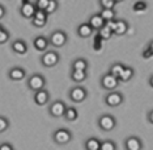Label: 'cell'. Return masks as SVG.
I'll return each instance as SVG.
<instances>
[{
	"label": "cell",
	"mask_w": 153,
	"mask_h": 150,
	"mask_svg": "<svg viewBox=\"0 0 153 150\" xmlns=\"http://www.w3.org/2000/svg\"><path fill=\"white\" fill-rule=\"evenodd\" d=\"M120 81L119 78H118L117 75L111 74V72H106V74L102 75V78H101V87H102L103 90H106V91H113V90L118 88V86L120 84Z\"/></svg>",
	"instance_id": "obj_1"
},
{
	"label": "cell",
	"mask_w": 153,
	"mask_h": 150,
	"mask_svg": "<svg viewBox=\"0 0 153 150\" xmlns=\"http://www.w3.org/2000/svg\"><path fill=\"white\" fill-rule=\"evenodd\" d=\"M27 88L30 90V91L36 92V91H39V90L45 88V86H46V78L42 75V74H38V72H36V74L30 75L29 78H27Z\"/></svg>",
	"instance_id": "obj_2"
},
{
	"label": "cell",
	"mask_w": 153,
	"mask_h": 150,
	"mask_svg": "<svg viewBox=\"0 0 153 150\" xmlns=\"http://www.w3.org/2000/svg\"><path fill=\"white\" fill-rule=\"evenodd\" d=\"M59 61H60V55L55 50H46L41 55V63L45 67H54L59 63Z\"/></svg>",
	"instance_id": "obj_3"
},
{
	"label": "cell",
	"mask_w": 153,
	"mask_h": 150,
	"mask_svg": "<svg viewBox=\"0 0 153 150\" xmlns=\"http://www.w3.org/2000/svg\"><path fill=\"white\" fill-rule=\"evenodd\" d=\"M53 139L56 145H67L72 139V133L65 128H59L53 133Z\"/></svg>",
	"instance_id": "obj_4"
},
{
	"label": "cell",
	"mask_w": 153,
	"mask_h": 150,
	"mask_svg": "<svg viewBox=\"0 0 153 150\" xmlns=\"http://www.w3.org/2000/svg\"><path fill=\"white\" fill-rule=\"evenodd\" d=\"M48 40H50V45H53L54 47H63L68 41V36L64 30L58 29V30H54L50 34Z\"/></svg>",
	"instance_id": "obj_5"
},
{
	"label": "cell",
	"mask_w": 153,
	"mask_h": 150,
	"mask_svg": "<svg viewBox=\"0 0 153 150\" xmlns=\"http://www.w3.org/2000/svg\"><path fill=\"white\" fill-rule=\"evenodd\" d=\"M68 97L72 103H82L88 97V91L82 86H75L74 88H71Z\"/></svg>",
	"instance_id": "obj_6"
},
{
	"label": "cell",
	"mask_w": 153,
	"mask_h": 150,
	"mask_svg": "<svg viewBox=\"0 0 153 150\" xmlns=\"http://www.w3.org/2000/svg\"><path fill=\"white\" fill-rule=\"evenodd\" d=\"M98 127L103 132H111L114 128L117 127V120L111 115H101L98 117Z\"/></svg>",
	"instance_id": "obj_7"
},
{
	"label": "cell",
	"mask_w": 153,
	"mask_h": 150,
	"mask_svg": "<svg viewBox=\"0 0 153 150\" xmlns=\"http://www.w3.org/2000/svg\"><path fill=\"white\" fill-rule=\"evenodd\" d=\"M67 106H65L64 102H62V100H55L50 104V107H48V113H50V116H53L55 118H59V117H64V113L65 111H67Z\"/></svg>",
	"instance_id": "obj_8"
},
{
	"label": "cell",
	"mask_w": 153,
	"mask_h": 150,
	"mask_svg": "<svg viewBox=\"0 0 153 150\" xmlns=\"http://www.w3.org/2000/svg\"><path fill=\"white\" fill-rule=\"evenodd\" d=\"M123 100H124L123 93L119 92V91H115V90L109 91V93H106V96H105V104L111 107V108L119 107L120 104L123 103Z\"/></svg>",
	"instance_id": "obj_9"
},
{
	"label": "cell",
	"mask_w": 153,
	"mask_h": 150,
	"mask_svg": "<svg viewBox=\"0 0 153 150\" xmlns=\"http://www.w3.org/2000/svg\"><path fill=\"white\" fill-rule=\"evenodd\" d=\"M36 12H37L36 3H32V2L22 3L21 8H20V15H21L24 19H27V20H32L34 15H36Z\"/></svg>",
	"instance_id": "obj_10"
},
{
	"label": "cell",
	"mask_w": 153,
	"mask_h": 150,
	"mask_svg": "<svg viewBox=\"0 0 153 150\" xmlns=\"http://www.w3.org/2000/svg\"><path fill=\"white\" fill-rule=\"evenodd\" d=\"M47 17H48V13L45 9H37L36 15L32 19V24L36 28H43L47 24Z\"/></svg>",
	"instance_id": "obj_11"
},
{
	"label": "cell",
	"mask_w": 153,
	"mask_h": 150,
	"mask_svg": "<svg viewBox=\"0 0 153 150\" xmlns=\"http://www.w3.org/2000/svg\"><path fill=\"white\" fill-rule=\"evenodd\" d=\"M124 148H126V150H141L143 142L136 136H130L124 141Z\"/></svg>",
	"instance_id": "obj_12"
},
{
	"label": "cell",
	"mask_w": 153,
	"mask_h": 150,
	"mask_svg": "<svg viewBox=\"0 0 153 150\" xmlns=\"http://www.w3.org/2000/svg\"><path fill=\"white\" fill-rule=\"evenodd\" d=\"M34 102L37 106H45L50 102V92L46 88H42L39 91L34 92Z\"/></svg>",
	"instance_id": "obj_13"
},
{
	"label": "cell",
	"mask_w": 153,
	"mask_h": 150,
	"mask_svg": "<svg viewBox=\"0 0 153 150\" xmlns=\"http://www.w3.org/2000/svg\"><path fill=\"white\" fill-rule=\"evenodd\" d=\"M88 23L92 25V28L94 30H98L101 29V28H103L106 25V21H105V19H103L102 16H101V13H94V15H92L89 17V20H88Z\"/></svg>",
	"instance_id": "obj_14"
},
{
	"label": "cell",
	"mask_w": 153,
	"mask_h": 150,
	"mask_svg": "<svg viewBox=\"0 0 153 150\" xmlns=\"http://www.w3.org/2000/svg\"><path fill=\"white\" fill-rule=\"evenodd\" d=\"M26 76V71L22 67H12L8 71V78L13 82H20Z\"/></svg>",
	"instance_id": "obj_15"
},
{
	"label": "cell",
	"mask_w": 153,
	"mask_h": 150,
	"mask_svg": "<svg viewBox=\"0 0 153 150\" xmlns=\"http://www.w3.org/2000/svg\"><path fill=\"white\" fill-rule=\"evenodd\" d=\"M33 45H34V47H36L38 51H46L48 45H50V40L46 38L45 36H37L33 40Z\"/></svg>",
	"instance_id": "obj_16"
},
{
	"label": "cell",
	"mask_w": 153,
	"mask_h": 150,
	"mask_svg": "<svg viewBox=\"0 0 153 150\" xmlns=\"http://www.w3.org/2000/svg\"><path fill=\"white\" fill-rule=\"evenodd\" d=\"M77 34H79V37H81V38H88L90 37L93 34V32H94V29L92 28V25H90L89 23H82V24H80V25L77 26Z\"/></svg>",
	"instance_id": "obj_17"
},
{
	"label": "cell",
	"mask_w": 153,
	"mask_h": 150,
	"mask_svg": "<svg viewBox=\"0 0 153 150\" xmlns=\"http://www.w3.org/2000/svg\"><path fill=\"white\" fill-rule=\"evenodd\" d=\"M11 47H12V50L15 51L16 54H19V55H24V54L27 53V45H26L25 41H22V40L13 41Z\"/></svg>",
	"instance_id": "obj_18"
},
{
	"label": "cell",
	"mask_w": 153,
	"mask_h": 150,
	"mask_svg": "<svg viewBox=\"0 0 153 150\" xmlns=\"http://www.w3.org/2000/svg\"><path fill=\"white\" fill-rule=\"evenodd\" d=\"M128 28H130V25H128V23L126 20H123V19L117 20L114 34H115V36H124V34L128 32Z\"/></svg>",
	"instance_id": "obj_19"
},
{
	"label": "cell",
	"mask_w": 153,
	"mask_h": 150,
	"mask_svg": "<svg viewBox=\"0 0 153 150\" xmlns=\"http://www.w3.org/2000/svg\"><path fill=\"white\" fill-rule=\"evenodd\" d=\"M88 78V72L84 70H72L71 71V79L75 83H82Z\"/></svg>",
	"instance_id": "obj_20"
},
{
	"label": "cell",
	"mask_w": 153,
	"mask_h": 150,
	"mask_svg": "<svg viewBox=\"0 0 153 150\" xmlns=\"http://www.w3.org/2000/svg\"><path fill=\"white\" fill-rule=\"evenodd\" d=\"M134 75H135V70L132 69V67H124L123 69V71L120 72V75L118 76L119 78V81L120 82H123V83H126V82H130L132 78H134Z\"/></svg>",
	"instance_id": "obj_21"
},
{
	"label": "cell",
	"mask_w": 153,
	"mask_h": 150,
	"mask_svg": "<svg viewBox=\"0 0 153 150\" xmlns=\"http://www.w3.org/2000/svg\"><path fill=\"white\" fill-rule=\"evenodd\" d=\"M72 70H84V71H88V67H89V63L88 61L84 58H76L71 65Z\"/></svg>",
	"instance_id": "obj_22"
},
{
	"label": "cell",
	"mask_w": 153,
	"mask_h": 150,
	"mask_svg": "<svg viewBox=\"0 0 153 150\" xmlns=\"http://www.w3.org/2000/svg\"><path fill=\"white\" fill-rule=\"evenodd\" d=\"M101 148V141L96 137H89L85 141V149L86 150H100Z\"/></svg>",
	"instance_id": "obj_23"
},
{
	"label": "cell",
	"mask_w": 153,
	"mask_h": 150,
	"mask_svg": "<svg viewBox=\"0 0 153 150\" xmlns=\"http://www.w3.org/2000/svg\"><path fill=\"white\" fill-rule=\"evenodd\" d=\"M64 118L69 123H72V121H76L79 118V111L76 109L75 107H68L67 111H65L64 113Z\"/></svg>",
	"instance_id": "obj_24"
},
{
	"label": "cell",
	"mask_w": 153,
	"mask_h": 150,
	"mask_svg": "<svg viewBox=\"0 0 153 150\" xmlns=\"http://www.w3.org/2000/svg\"><path fill=\"white\" fill-rule=\"evenodd\" d=\"M101 16L105 19V21H111V20H115L117 19V12L113 9H106V8H102L101 9Z\"/></svg>",
	"instance_id": "obj_25"
},
{
	"label": "cell",
	"mask_w": 153,
	"mask_h": 150,
	"mask_svg": "<svg viewBox=\"0 0 153 150\" xmlns=\"http://www.w3.org/2000/svg\"><path fill=\"white\" fill-rule=\"evenodd\" d=\"M97 33L100 34V36H101V38H102L103 41H107V40H110V38H111V36H113V34H114V32H113V30H111L109 26H106V25L103 26V28H101V29H100V30H98V32H97Z\"/></svg>",
	"instance_id": "obj_26"
},
{
	"label": "cell",
	"mask_w": 153,
	"mask_h": 150,
	"mask_svg": "<svg viewBox=\"0 0 153 150\" xmlns=\"http://www.w3.org/2000/svg\"><path fill=\"white\" fill-rule=\"evenodd\" d=\"M126 67L122 62H115V63H113L110 66V70L109 71L111 72V74H114V75H117V76H119L120 75V72L123 71V69Z\"/></svg>",
	"instance_id": "obj_27"
},
{
	"label": "cell",
	"mask_w": 153,
	"mask_h": 150,
	"mask_svg": "<svg viewBox=\"0 0 153 150\" xmlns=\"http://www.w3.org/2000/svg\"><path fill=\"white\" fill-rule=\"evenodd\" d=\"M132 9H134V12H144L148 9V4L145 2H143V0H139L134 4Z\"/></svg>",
	"instance_id": "obj_28"
},
{
	"label": "cell",
	"mask_w": 153,
	"mask_h": 150,
	"mask_svg": "<svg viewBox=\"0 0 153 150\" xmlns=\"http://www.w3.org/2000/svg\"><path fill=\"white\" fill-rule=\"evenodd\" d=\"M100 150H117V144L114 141H110V139H107V141L101 142Z\"/></svg>",
	"instance_id": "obj_29"
},
{
	"label": "cell",
	"mask_w": 153,
	"mask_h": 150,
	"mask_svg": "<svg viewBox=\"0 0 153 150\" xmlns=\"http://www.w3.org/2000/svg\"><path fill=\"white\" fill-rule=\"evenodd\" d=\"M58 8H59L58 0H50V2H48L47 8H46V12L48 13V15H53V13H55L58 11Z\"/></svg>",
	"instance_id": "obj_30"
},
{
	"label": "cell",
	"mask_w": 153,
	"mask_h": 150,
	"mask_svg": "<svg viewBox=\"0 0 153 150\" xmlns=\"http://www.w3.org/2000/svg\"><path fill=\"white\" fill-rule=\"evenodd\" d=\"M9 37H11V34H9V32L5 29V28H0V44L4 45L9 41Z\"/></svg>",
	"instance_id": "obj_31"
},
{
	"label": "cell",
	"mask_w": 153,
	"mask_h": 150,
	"mask_svg": "<svg viewBox=\"0 0 153 150\" xmlns=\"http://www.w3.org/2000/svg\"><path fill=\"white\" fill-rule=\"evenodd\" d=\"M117 2L115 0H100V5L101 8H106V9H113L115 7Z\"/></svg>",
	"instance_id": "obj_32"
},
{
	"label": "cell",
	"mask_w": 153,
	"mask_h": 150,
	"mask_svg": "<svg viewBox=\"0 0 153 150\" xmlns=\"http://www.w3.org/2000/svg\"><path fill=\"white\" fill-rule=\"evenodd\" d=\"M9 128V121L4 116H0V133H4L7 129Z\"/></svg>",
	"instance_id": "obj_33"
},
{
	"label": "cell",
	"mask_w": 153,
	"mask_h": 150,
	"mask_svg": "<svg viewBox=\"0 0 153 150\" xmlns=\"http://www.w3.org/2000/svg\"><path fill=\"white\" fill-rule=\"evenodd\" d=\"M102 42H103V40L101 38L100 34L97 33V36L94 37V44H93V47H94V50H100V49L102 47Z\"/></svg>",
	"instance_id": "obj_34"
},
{
	"label": "cell",
	"mask_w": 153,
	"mask_h": 150,
	"mask_svg": "<svg viewBox=\"0 0 153 150\" xmlns=\"http://www.w3.org/2000/svg\"><path fill=\"white\" fill-rule=\"evenodd\" d=\"M48 2H50V0H36L37 9H45V11H46V8L48 5Z\"/></svg>",
	"instance_id": "obj_35"
},
{
	"label": "cell",
	"mask_w": 153,
	"mask_h": 150,
	"mask_svg": "<svg viewBox=\"0 0 153 150\" xmlns=\"http://www.w3.org/2000/svg\"><path fill=\"white\" fill-rule=\"evenodd\" d=\"M153 57V50L151 47H147L144 51H143V58L148 59V58H152Z\"/></svg>",
	"instance_id": "obj_36"
},
{
	"label": "cell",
	"mask_w": 153,
	"mask_h": 150,
	"mask_svg": "<svg viewBox=\"0 0 153 150\" xmlns=\"http://www.w3.org/2000/svg\"><path fill=\"white\" fill-rule=\"evenodd\" d=\"M0 150H13V146L8 142H4V144L0 145Z\"/></svg>",
	"instance_id": "obj_37"
},
{
	"label": "cell",
	"mask_w": 153,
	"mask_h": 150,
	"mask_svg": "<svg viewBox=\"0 0 153 150\" xmlns=\"http://www.w3.org/2000/svg\"><path fill=\"white\" fill-rule=\"evenodd\" d=\"M147 118H148V121L151 124H153V109L152 111H149L148 112V116H147Z\"/></svg>",
	"instance_id": "obj_38"
},
{
	"label": "cell",
	"mask_w": 153,
	"mask_h": 150,
	"mask_svg": "<svg viewBox=\"0 0 153 150\" xmlns=\"http://www.w3.org/2000/svg\"><path fill=\"white\" fill-rule=\"evenodd\" d=\"M5 16V7L4 5H0V19Z\"/></svg>",
	"instance_id": "obj_39"
},
{
	"label": "cell",
	"mask_w": 153,
	"mask_h": 150,
	"mask_svg": "<svg viewBox=\"0 0 153 150\" xmlns=\"http://www.w3.org/2000/svg\"><path fill=\"white\" fill-rule=\"evenodd\" d=\"M149 86H151L152 88H153V75L151 76V78H149Z\"/></svg>",
	"instance_id": "obj_40"
},
{
	"label": "cell",
	"mask_w": 153,
	"mask_h": 150,
	"mask_svg": "<svg viewBox=\"0 0 153 150\" xmlns=\"http://www.w3.org/2000/svg\"><path fill=\"white\" fill-rule=\"evenodd\" d=\"M148 47H151L152 50H153V41H151V42H149V45H148Z\"/></svg>",
	"instance_id": "obj_41"
},
{
	"label": "cell",
	"mask_w": 153,
	"mask_h": 150,
	"mask_svg": "<svg viewBox=\"0 0 153 150\" xmlns=\"http://www.w3.org/2000/svg\"><path fill=\"white\" fill-rule=\"evenodd\" d=\"M117 3H122V2H124V0H115Z\"/></svg>",
	"instance_id": "obj_42"
}]
</instances>
